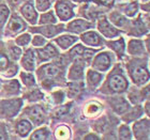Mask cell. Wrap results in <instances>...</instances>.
Wrapping results in <instances>:
<instances>
[{"mask_svg":"<svg viewBox=\"0 0 150 140\" xmlns=\"http://www.w3.org/2000/svg\"><path fill=\"white\" fill-rule=\"evenodd\" d=\"M108 88L112 90V92H123L128 88V80L121 73L114 72L108 78Z\"/></svg>","mask_w":150,"mask_h":140,"instance_id":"obj_1","label":"cell"},{"mask_svg":"<svg viewBox=\"0 0 150 140\" xmlns=\"http://www.w3.org/2000/svg\"><path fill=\"white\" fill-rule=\"evenodd\" d=\"M130 75H131L133 81L137 84H145L149 78L147 68L141 63H136V64L130 66Z\"/></svg>","mask_w":150,"mask_h":140,"instance_id":"obj_2","label":"cell"},{"mask_svg":"<svg viewBox=\"0 0 150 140\" xmlns=\"http://www.w3.org/2000/svg\"><path fill=\"white\" fill-rule=\"evenodd\" d=\"M56 11L61 20H68L73 17V6L67 0H59L56 3Z\"/></svg>","mask_w":150,"mask_h":140,"instance_id":"obj_3","label":"cell"},{"mask_svg":"<svg viewBox=\"0 0 150 140\" xmlns=\"http://www.w3.org/2000/svg\"><path fill=\"white\" fill-rule=\"evenodd\" d=\"M134 135L137 139H148L149 138V121L142 120L135 123L133 126Z\"/></svg>","mask_w":150,"mask_h":140,"instance_id":"obj_4","label":"cell"},{"mask_svg":"<svg viewBox=\"0 0 150 140\" xmlns=\"http://www.w3.org/2000/svg\"><path fill=\"white\" fill-rule=\"evenodd\" d=\"M93 66L99 71H107L110 66V56L107 53H101L96 57L93 61Z\"/></svg>","mask_w":150,"mask_h":140,"instance_id":"obj_5","label":"cell"},{"mask_svg":"<svg viewBox=\"0 0 150 140\" xmlns=\"http://www.w3.org/2000/svg\"><path fill=\"white\" fill-rule=\"evenodd\" d=\"M27 115H29V118L31 119L32 122L35 124H41L43 123L44 119H45V115H44L43 109L41 108L40 106H32L29 107L27 110Z\"/></svg>","mask_w":150,"mask_h":140,"instance_id":"obj_6","label":"cell"},{"mask_svg":"<svg viewBox=\"0 0 150 140\" xmlns=\"http://www.w3.org/2000/svg\"><path fill=\"white\" fill-rule=\"evenodd\" d=\"M81 40L84 43H86L87 45H90V46H101L103 43L102 37L94 31H89L84 33L81 35Z\"/></svg>","mask_w":150,"mask_h":140,"instance_id":"obj_7","label":"cell"},{"mask_svg":"<svg viewBox=\"0 0 150 140\" xmlns=\"http://www.w3.org/2000/svg\"><path fill=\"white\" fill-rule=\"evenodd\" d=\"M99 30L107 37H115L119 34L118 30L114 28L105 18L100 19V22H99Z\"/></svg>","mask_w":150,"mask_h":140,"instance_id":"obj_8","label":"cell"},{"mask_svg":"<svg viewBox=\"0 0 150 140\" xmlns=\"http://www.w3.org/2000/svg\"><path fill=\"white\" fill-rule=\"evenodd\" d=\"M92 24L86 20H81V19H76L73 20L72 23H70V25L68 26L70 32H75V33H81V32L87 30V29L91 28Z\"/></svg>","mask_w":150,"mask_h":140,"instance_id":"obj_9","label":"cell"},{"mask_svg":"<svg viewBox=\"0 0 150 140\" xmlns=\"http://www.w3.org/2000/svg\"><path fill=\"white\" fill-rule=\"evenodd\" d=\"M21 12H22L23 16H24L30 24H35V23H37V18H38L37 12H35V10L33 9V6H32V4L30 2L25 3V4L22 6V9H21Z\"/></svg>","mask_w":150,"mask_h":140,"instance_id":"obj_10","label":"cell"},{"mask_svg":"<svg viewBox=\"0 0 150 140\" xmlns=\"http://www.w3.org/2000/svg\"><path fill=\"white\" fill-rule=\"evenodd\" d=\"M26 28V25L24 20H23L19 16L17 15H13L11 17L9 22V25H8V29L12 33H18V32L23 31L24 29Z\"/></svg>","mask_w":150,"mask_h":140,"instance_id":"obj_11","label":"cell"},{"mask_svg":"<svg viewBox=\"0 0 150 140\" xmlns=\"http://www.w3.org/2000/svg\"><path fill=\"white\" fill-rule=\"evenodd\" d=\"M58 51L56 50V48L53 46V45H47L45 48H41V49H38V56H39V60L40 61H46V60H50L52 58L56 56Z\"/></svg>","mask_w":150,"mask_h":140,"instance_id":"obj_12","label":"cell"},{"mask_svg":"<svg viewBox=\"0 0 150 140\" xmlns=\"http://www.w3.org/2000/svg\"><path fill=\"white\" fill-rule=\"evenodd\" d=\"M60 73V69L58 66H56L55 64H46V65H43L39 71H38V74L39 76H42V77H54Z\"/></svg>","mask_w":150,"mask_h":140,"instance_id":"obj_13","label":"cell"},{"mask_svg":"<svg viewBox=\"0 0 150 140\" xmlns=\"http://www.w3.org/2000/svg\"><path fill=\"white\" fill-rule=\"evenodd\" d=\"M110 105H112V109L115 110L117 113H123L129 109V104L128 102L122 98V97H116V98H112L110 101Z\"/></svg>","mask_w":150,"mask_h":140,"instance_id":"obj_14","label":"cell"},{"mask_svg":"<svg viewBox=\"0 0 150 140\" xmlns=\"http://www.w3.org/2000/svg\"><path fill=\"white\" fill-rule=\"evenodd\" d=\"M22 65L27 71H32L35 69V56L31 49H28L24 53V57L22 59Z\"/></svg>","mask_w":150,"mask_h":140,"instance_id":"obj_15","label":"cell"},{"mask_svg":"<svg viewBox=\"0 0 150 140\" xmlns=\"http://www.w3.org/2000/svg\"><path fill=\"white\" fill-rule=\"evenodd\" d=\"M144 44L142 41L138 40H132L129 43V53L134 56H139L142 53H144Z\"/></svg>","mask_w":150,"mask_h":140,"instance_id":"obj_16","label":"cell"},{"mask_svg":"<svg viewBox=\"0 0 150 140\" xmlns=\"http://www.w3.org/2000/svg\"><path fill=\"white\" fill-rule=\"evenodd\" d=\"M84 76V68L81 63H74L69 72V78L72 80H77V79H81Z\"/></svg>","mask_w":150,"mask_h":140,"instance_id":"obj_17","label":"cell"},{"mask_svg":"<svg viewBox=\"0 0 150 140\" xmlns=\"http://www.w3.org/2000/svg\"><path fill=\"white\" fill-rule=\"evenodd\" d=\"M62 26H59V27H54V26H47V27H41V28H35L33 29V32H40L42 34L46 35V37H54L55 34L61 32L62 30Z\"/></svg>","mask_w":150,"mask_h":140,"instance_id":"obj_18","label":"cell"},{"mask_svg":"<svg viewBox=\"0 0 150 140\" xmlns=\"http://www.w3.org/2000/svg\"><path fill=\"white\" fill-rule=\"evenodd\" d=\"M32 128V125L29 123L27 120H22V121H19L17 124H16V133L21 136V137H26L27 135L30 133Z\"/></svg>","mask_w":150,"mask_h":140,"instance_id":"obj_19","label":"cell"},{"mask_svg":"<svg viewBox=\"0 0 150 140\" xmlns=\"http://www.w3.org/2000/svg\"><path fill=\"white\" fill-rule=\"evenodd\" d=\"M55 41H56V43L58 44L62 49H68L71 45H73V44L77 41V39L75 37H72V35H62V37H57Z\"/></svg>","mask_w":150,"mask_h":140,"instance_id":"obj_20","label":"cell"},{"mask_svg":"<svg viewBox=\"0 0 150 140\" xmlns=\"http://www.w3.org/2000/svg\"><path fill=\"white\" fill-rule=\"evenodd\" d=\"M19 107H21V102L15 101V102H8V103L3 104V108L6 110V115H14L16 112L18 111Z\"/></svg>","mask_w":150,"mask_h":140,"instance_id":"obj_21","label":"cell"},{"mask_svg":"<svg viewBox=\"0 0 150 140\" xmlns=\"http://www.w3.org/2000/svg\"><path fill=\"white\" fill-rule=\"evenodd\" d=\"M87 80L88 84H90V87H96L102 80V74L94 71H89L87 74Z\"/></svg>","mask_w":150,"mask_h":140,"instance_id":"obj_22","label":"cell"},{"mask_svg":"<svg viewBox=\"0 0 150 140\" xmlns=\"http://www.w3.org/2000/svg\"><path fill=\"white\" fill-rule=\"evenodd\" d=\"M107 44L120 57L123 56V53H125V41H123V39H119L118 41H114V42H108Z\"/></svg>","mask_w":150,"mask_h":140,"instance_id":"obj_23","label":"cell"},{"mask_svg":"<svg viewBox=\"0 0 150 140\" xmlns=\"http://www.w3.org/2000/svg\"><path fill=\"white\" fill-rule=\"evenodd\" d=\"M4 90L9 94H15L18 93L19 91V84L17 80H11L4 86Z\"/></svg>","mask_w":150,"mask_h":140,"instance_id":"obj_24","label":"cell"},{"mask_svg":"<svg viewBox=\"0 0 150 140\" xmlns=\"http://www.w3.org/2000/svg\"><path fill=\"white\" fill-rule=\"evenodd\" d=\"M110 19L116 26H118V27H123L127 24L125 18L122 15H120L119 13H112L110 16Z\"/></svg>","mask_w":150,"mask_h":140,"instance_id":"obj_25","label":"cell"},{"mask_svg":"<svg viewBox=\"0 0 150 140\" xmlns=\"http://www.w3.org/2000/svg\"><path fill=\"white\" fill-rule=\"evenodd\" d=\"M54 23H56V17L54 16L52 11L41 15L40 24H54Z\"/></svg>","mask_w":150,"mask_h":140,"instance_id":"obj_26","label":"cell"},{"mask_svg":"<svg viewBox=\"0 0 150 140\" xmlns=\"http://www.w3.org/2000/svg\"><path fill=\"white\" fill-rule=\"evenodd\" d=\"M50 136V133L46 128H41V129H38L37 132H35L31 136V139H47Z\"/></svg>","mask_w":150,"mask_h":140,"instance_id":"obj_27","label":"cell"},{"mask_svg":"<svg viewBox=\"0 0 150 140\" xmlns=\"http://www.w3.org/2000/svg\"><path fill=\"white\" fill-rule=\"evenodd\" d=\"M21 78H22V80L24 81V84H25L26 86H28V87L33 86L35 82V77H33L31 74H28V73H22V74H21Z\"/></svg>","mask_w":150,"mask_h":140,"instance_id":"obj_28","label":"cell"},{"mask_svg":"<svg viewBox=\"0 0 150 140\" xmlns=\"http://www.w3.org/2000/svg\"><path fill=\"white\" fill-rule=\"evenodd\" d=\"M81 84H79L78 82H72L69 84V95L70 96H75L81 92Z\"/></svg>","mask_w":150,"mask_h":140,"instance_id":"obj_29","label":"cell"},{"mask_svg":"<svg viewBox=\"0 0 150 140\" xmlns=\"http://www.w3.org/2000/svg\"><path fill=\"white\" fill-rule=\"evenodd\" d=\"M119 137L120 139H130L131 138V133L127 125H122L119 128Z\"/></svg>","mask_w":150,"mask_h":140,"instance_id":"obj_30","label":"cell"},{"mask_svg":"<svg viewBox=\"0 0 150 140\" xmlns=\"http://www.w3.org/2000/svg\"><path fill=\"white\" fill-rule=\"evenodd\" d=\"M138 6L137 3H131V4H128V6L125 9V13L128 16H134L136 13H137Z\"/></svg>","mask_w":150,"mask_h":140,"instance_id":"obj_31","label":"cell"},{"mask_svg":"<svg viewBox=\"0 0 150 140\" xmlns=\"http://www.w3.org/2000/svg\"><path fill=\"white\" fill-rule=\"evenodd\" d=\"M70 131L67 126H60L58 129H57V138H60V139H66V138L69 137Z\"/></svg>","mask_w":150,"mask_h":140,"instance_id":"obj_32","label":"cell"},{"mask_svg":"<svg viewBox=\"0 0 150 140\" xmlns=\"http://www.w3.org/2000/svg\"><path fill=\"white\" fill-rule=\"evenodd\" d=\"M35 3H37V8L39 11H46L50 6V0H37Z\"/></svg>","mask_w":150,"mask_h":140,"instance_id":"obj_33","label":"cell"},{"mask_svg":"<svg viewBox=\"0 0 150 140\" xmlns=\"http://www.w3.org/2000/svg\"><path fill=\"white\" fill-rule=\"evenodd\" d=\"M10 14V11L8 9V6L4 4H0V23L6 22V19L8 18V16Z\"/></svg>","mask_w":150,"mask_h":140,"instance_id":"obj_34","label":"cell"},{"mask_svg":"<svg viewBox=\"0 0 150 140\" xmlns=\"http://www.w3.org/2000/svg\"><path fill=\"white\" fill-rule=\"evenodd\" d=\"M29 42H30V35L29 34H23L17 37V40H16V43L21 46H26Z\"/></svg>","mask_w":150,"mask_h":140,"instance_id":"obj_35","label":"cell"},{"mask_svg":"<svg viewBox=\"0 0 150 140\" xmlns=\"http://www.w3.org/2000/svg\"><path fill=\"white\" fill-rule=\"evenodd\" d=\"M9 53H10V56L12 57L14 60H16V59H18L19 58L22 51H21V49H19L18 47H10Z\"/></svg>","mask_w":150,"mask_h":140,"instance_id":"obj_36","label":"cell"},{"mask_svg":"<svg viewBox=\"0 0 150 140\" xmlns=\"http://www.w3.org/2000/svg\"><path fill=\"white\" fill-rule=\"evenodd\" d=\"M32 44H33L35 46H42V45L45 44V40H44L42 37H40V35H37V37H33Z\"/></svg>","mask_w":150,"mask_h":140,"instance_id":"obj_37","label":"cell"},{"mask_svg":"<svg viewBox=\"0 0 150 140\" xmlns=\"http://www.w3.org/2000/svg\"><path fill=\"white\" fill-rule=\"evenodd\" d=\"M42 96H43L42 93H40L38 90H35V91H33V93H30V95H29V101H38V100H40Z\"/></svg>","mask_w":150,"mask_h":140,"instance_id":"obj_38","label":"cell"},{"mask_svg":"<svg viewBox=\"0 0 150 140\" xmlns=\"http://www.w3.org/2000/svg\"><path fill=\"white\" fill-rule=\"evenodd\" d=\"M70 106H71V104H69V105H66V106H63V107H61V108H59V110H57V112H56L57 117H60V115H64V113H67V112H68V110H69Z\"/></svg>","mask_w":150,"mask_h":140,"instance_id":"obj_39","label":"cell"},{"mask_svg":"<svg viewBox=\"0 0 150 140\" xmlns=\"http://www.w3.org/2000/svg\"><path fill=\"white\" fill-rule=\"evenodd\" d=\"M8 65V58L4 55L0 53V68H6Z\"/></svg>","mask_w":150,"mask_h":140,"instance_id":"obj_40","label":"cell"},{"mask_svg":"<svg viewBox=\"0 0 150 140\" xmlns=\"http://www.w3.org/2000/svg\"><path fill=\"white\" fill-rule=\"evenodd\" d=\"M90 107L91 108H93V109H89V112H92V113H93L94 111H98V110H99V106L96 105V104H92Z\"/></svg>","mask_w":150,"mask_h":140,"instance_id":"obj_41","label":"cell"},{"mask_svg":"<svg viewBox=\"0 0 150 140\" xmlns=\"http://www.w3.org/2000/svg\"><path fill=\"white\" fill-rule=\"evenodd\" d=\"M6 132L2 131V129L0 128V139H6Z\"/></svg>","mask_w":150,"mask_h":140,"instance_id":"obj_42","label":"cell"},{"mask_svg":"<svg viewBox=\"0 0 150 140\" xmlns=\"http://www.w3.org/2000/svg\"><path fill=\"white\" fill-rule=\"evenodd\" d=\"M86 139H98L97 136H93V135H90V136H87Z\"/></svg>","mask_w":150,"mask_h":140,"instance_id":"obj_43","label":"cell"},{"mask_svg":"<svg viewBox=\"0 0 150 140\" xmlns=\"http://www.w3.org/2000/svg\"><path fill=\"white\" fill-rule=\"evenodd\" d=\"M146 111H147V113L149 115V103H146Z\"/></svg>","mask_w":150,"mask_h":140,"instance_id":"obj_44","label":"cell"},{"mask_svg":"<svg viewBox=\"0 0 150 140\" xmlns=\"http://www.w3.org/2000/svg\"><path fill=\"white\" fill-rule=\"evenodd\" d=\"M18 1H19V0H13V2H15V3H17Z\"/></svg>","mask_w":150,"mask_h":140,"instance_id":"obj_45","label":"cell"}]
</instances>
